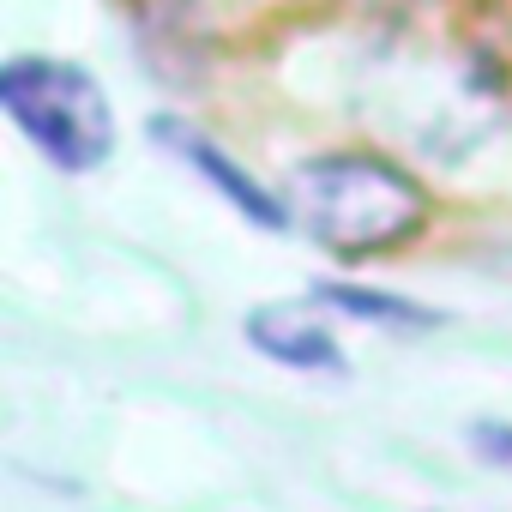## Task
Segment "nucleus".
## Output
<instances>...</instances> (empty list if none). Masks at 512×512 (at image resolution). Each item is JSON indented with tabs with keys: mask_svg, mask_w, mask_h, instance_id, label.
<instances>
[{
	"mask_svg": "<svg viewBox=\"0 0 512 512\" xmlns=\"http://www.w3.org/2000/svg\"><path fill=\"white\" fill-rule=\"evenodd\" d=\"M314 308H338V314H356V320H380V326H440L434 308H416L404 296H380V290H356V284H314Z\"/></svg>",
	"mask_w": 512,
	"mask_h": 512,
	"instance_id": "nucleus-5",
	"label": "nucleus"
},
{
	"mask_svg": "<svg viewBox=\"0 0 512 512\" xmlns=\"http://www.w3.org/2000/svg\"><path fill=\"white\" fill-rule=\"evenodd\" d=\"M290 211L326 253L362 260L374 247L416 235L428 199L398 163L368 151H332V157H308L290 175Z\"/></svg>",
	"mask_w": 512,
	"mask_h": 512,
	"instance_id": "nucleus-1",
	"label": "nucleus"
},
{
	"mask_svg": "<svg viewBox=\"0 0 512 512\" xmlns=\"http://www.w3.org/2000/svg\"><path fill=\"white\" fill-rule=\"evenodd\" d=\"M247 338H253L260 356H272V362H284L296 374H344L350 368L338 338L320 320H308V308H253Z\"/></svg>",
	"mask_w": 512,
	"mask_h": 512,
	"instance_id": "nucleus-4",
	"label": "nucleus"
},
{
	"mask_svg": "<svg viewBox=\"0 0 512 512\" xmlns=\"http://www.w3.org/2000/svg\"><path fill=\"white\" fill-rule=\"evenodd\" d=\"M0 103L19 121V133L67 175L103 169L115 157V109L103 85L73 61L13 55L0 67Z\"/></svg>",
	"mask_w": 512,
	"mask_h": 512,
	"instance_id": "nucleus-2",
	"label": "nucleus"
},
{
	"mask_svg": "<svg viewBox=\"0 0 512 512\" xmlns=\"http://www.w3.org/2000/svg\"><path fill=\"white\" fill-rule=\"evenodd\" d=\"M470 446H476L488 464L512 470V428H506V422H476V428H470Z\"/></svg>",
	"mask_w": 512,
	"mask_h": 512,
	"instance_id": "nucleus-6",
	"label": "nucleus"
},
{
	"mask_svg": "<svg viewBox=\"0 0 512 512\" xmlns=\"http://www.w3.org/2000/svg\"><path fill=\"white\" fill-rule=\"evenodd\" d=\"M157 139H163V151L169 157H181L199 181H211L217 193H223V205H235L247 223H260V229H290L296 223V211H290V199H278V193H266L260 181H253L223 145H211L193 121H175V115H157V127H151Z\"/></svg>",
	"mask_w": 512,
	"mask_h": 512,
	"instance_id": "nucleus-3",
	"label": "nucleus"
}]
</instances>
